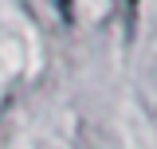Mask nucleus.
Masks as SVG:
<instances>
[{
	"instance_id": "f257e3e1",
	"label": "nucleus",
	"mask_w": 157,
	"mask_h": 149,
	"mask_svg": "<svg viewBox=\"0 0 157 149\" xmlns=\"http://www.w3.org/2000/svg\"><path fill=\"white\" fill-rule=\"evenodd\" d=\"M126 4H130V12H134V8H137V4H141V0H126Z\"/></svg>"
}]
</instances>
